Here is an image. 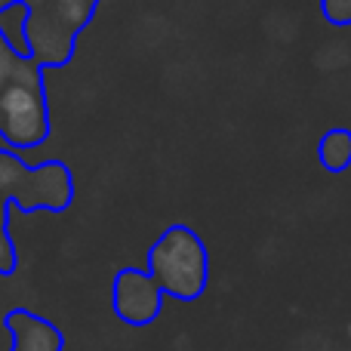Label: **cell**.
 I'll list each match as a JSON object with an SVG mask.
<instances>
[{
  "mask_svg": "<svg viewBox=\"0 0 351 351\" xmlns=\"http://www.w3.org/2000/svg\"><path fill=\"white\" fill-rule=\"evenodd\" d=\"M148 274L164 296L194 302L210 284V253L200 234L185 222H173L148 250Z\"/></svg>",
  "mask_w": 351,
  "mask_h": 351,
  "instance_id": "1",
  "label": "cell"
},
{
  "mask_svg": "<svg viewBox=\"0 0 351 351\" xmlns=\"http://www.w3.org/2000/svg\"><path fill=\"white\" fill-rule=\"evenodd\" d=\"M0 130H3L6 142L12 145L31 148L37 142L47 139V108L40 99V86H25V84H6L0 90Z\"/></svg>",
  "mask_w": 351,
  "mask_h": 351,
  "instance_id": "2",
  "label": "cell"
},
{
  "mask_svg": "<svg viewBox=\"0 0 351 351\" xmlns=\"http://www.w3.org/2000/svg\"><path fill=\"white\" fill-rule=\"evenodd\" d=\"M111 305L114 315L130 327H148L164 311V293L154 278L142 268H121L111 287Z\"/></svg>",
  "mask_w": 351,
  "mask_h": 351,
  "instance_id": "3",
  "label": "cell"
},
{
  "mask_svg": "<svg viewBox=\"0 0 351 351\" xmlns=\"http://www.w3.org/2000/svg\"><path fill=\"white\" fill-rule=\"evenodd\" d=\"M28 49H34L43 62H65L71 53V28L56 19H31L28 22Z\"/></svg>",
  "mask_w": 351,
  "mask_h": 351,
  "instance_id": "4",
  "label": "cell"
},
{
  "mask_svg": "<svg viewBox=\"0 0 351 351\" xmlns=\"http://www.w3.org/2000/svg\"><path fill=\"white\" fill-rule=\"evenodd\" d=\"M317 160L327 173H346L351 167V130L333 127L317 142Z\"/></svg>",
  "mask_w": 351,
  "mask_h": 351,
  "instance_id": "5",
  "label": "cell"
},
{
  "mask_svg": "<svg viewBox=\"0 0 351 351\" xmlns=\"http://www.w3.org/2000/svg\"><path fill=\"white\" fill-rule=\"evenodd\" d=\"M25 179V170L12 154L0 152V191H16L19 182Z\"/></svg>",
  "mask_w": 351,
  "mask_h": 351,
  "instance_id": "6",
  "label": "cell"
},
{
  "mask_svg": "<svg viewBox=\"0 0 351 351\" xmlns=\"http://www.w3.org/2000/svg\"><path fill=\"white\" fill-rule=\"evenodd\" d=\"M321 10L333 25L351 22V0H321Z\"/></svg>",
  "mask_w": 351,
  "mask_h": 351,
  "instance_id": "7",
  "label": "cell"
},
{
  "mask_svg": "<svg viewBox=\"0 0 351 351\" xmlns=\"http://www.w3.org/2000/svg\"><path fill=\"white\" fill-rule=\"evenodd\" d=\"M12 68H16V56H12L10 43H6L3 37H0V90H3V86L10 84Z\"/></svg>",
  "mask_w": 351,
  "mask_h": 351,
  "instance_id": "8",
  "label": "cell"
},
{
  "mask_svg": "<svg viewBox=\"0 0 351 351\" xmlns=\"http://www.w3.org/2000/svg\"><path fill=\"white\" fill-rule=\"evenodd\" d=\"M6 256H10V243L3 237V204H0V265H6Z\"/></svg>",
  "mask_w": 351,
  "mask_h": 351,
  "instance_id": "9",
  "label": "cell"
},
{
  "mask_svg": "<svg viewBox=\"0 0 351 351\" xmlns=\"http://www.w3.org/2000/svg\"><path fill=\"white\" fill-rule=\"evenodd\" d=\"M6 3H12V0H0V10H3V6H6Z\"/></svg>",
  "mask_w": 351,
  "mask_h": 351,
  "instance_id": "10",
  "label": "cell"
}]
</instances>
